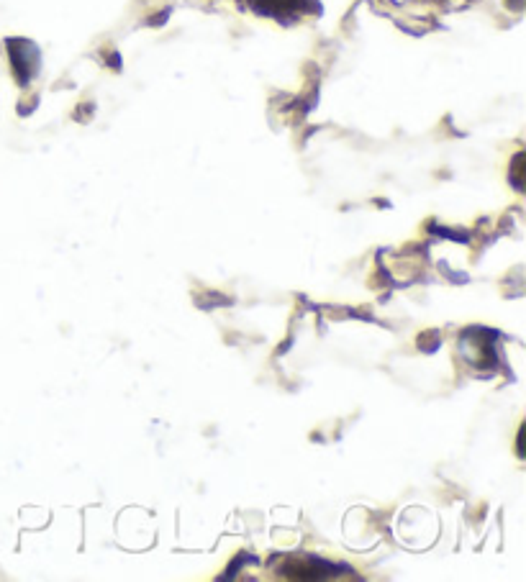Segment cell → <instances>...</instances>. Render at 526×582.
Wrapping results in <instances>:
<instances>
[]
</instances>
